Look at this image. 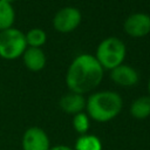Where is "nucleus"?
Instances as JSON below:
<instances>
[{
  "instance_id": "nucleus-12",
  "label": "nucleus",
  "mask_w": 150,
  "mask_h": 150,
  "mask_svg": "<svg viewBox=\"0 0 150 150\" xmlns=\"http://www.w3.org/2000/svg\"><path fill=\"white\" fill-rule=\"evenodd\" d=\"M74 149L75 150H102L103 145L98 136L87 132L77 137V139L75 141Z\"/></svg>"
},
{
  "instance_id": "nucleus-7",
  "label": "nucleus",
  "mask_w": 150,
  "mask_h": 150,
  "mask_svg": "<svg viewBox=\"0 0 150 150\" xmlns=\"http://www.w3.org/2000/svg\"><path fill=\"white\" fill-rule=\"evenodd\" d=\"M22 150H49L50 139L47 132L40 127H29L21 138Z\"/></svg>"
},
{
  "instance_id": "nucleus-16",
  "label": "nucleus",
  "mask_w": 150,
  "mask_h": 150,
  "mask_svg": "<svg viewBox=\"0 0 150 150\" xmlns=\"http://www.w3.org/2000/svg\"><path fill=\"white\" fill-rule=\"evenodd\" d=\"M49 150H75V149L67 145V144H56V145L50 146Z\"/></svg>"
},
{
  "instance_id": "nucleus-10",
  "label": "nucleus",
  "mask_w": 150,
  "mask_h": 150,
  "mask_svg": "<svg viewBox=\"0 0 150 150\" xmlns=\"http://www.w3.org/2000/svg\"><path fill=\"white\" fill-rule=\"evenodd\" d=\"M21 59H22L25 67L29 71H33V73L41 71L46 67V63H47V56L42 48L27 47Z\"/></svg>"
},
{
  "instance_id": "nucleus-2",
  "label": "nucleus",
  "mask_w": 150,
  "mask_h": 150,
  "mask_svg": "<svg viewBox=\"0 0 150 150\" xmlns=\"http://www.w3.org/2000/svg\"><path fill=\"white\" fill-rule=\"evenodd\" d=\"M123 109L122 96L114 90H95L86 102V112L91 121L107 123L115 120Z\"/></svg>"
},
{
  "instance_id": "nucleus-4",
  "label": "nucleus",
  "mask_w": 150,
  "mask_h": 150,
  "mask_svg": "<svg viewBox=\"0 0 150 150\" xmlns=\"http://www.w3.org/2000/svg\"><path fill=\"white\" fill-rule=\"evenodd\" d=\"M27 48L25 33L19 28L11 27L0 30V57L7 61L16 60L22 56Z\"/></svg>"
},
{
  "instance_id": "nucleus-13",
  "label": "nucleus",
  "mask_w": 150,
  "mask_h": 150,
  "mask_svg": "<svg viewBox=\"0 0 150 150\" xmlns=\"http://www.w3.org/2000/svg\"><path fill=\"white\" fill-rule=\"evenodd\" d=\"M27 47H34V48H42L47 42V33L45 29L34 27L30 28L25 33Z\"/></svg>"
},
{
  "instance_id": "nucleus-9",
  "label": "nucleus",
  "mask_w": 150,
  "mask_h": 150,
  "mask_svg": "<svg viewBox=\"0 0 150 150\" xmlns=\"http://www.w3.org/2000/svg\"><path fill=\"white\" fill-rule=\"evenodd\" d=\"M86 102L87 97L84 95L68 91L60 98L59 107L63 112L74 116L75 114L86 111Z\"/></svg>"
},
{
  "instance_id": "nucleus-8",
  "label": "nucleus",
  "mask_w": 150,
  "mask_h": 150,
  "mask_svg": "<svg viewBox=\"0 0 150 150\" xmlns=\"http://www.w3.org/2000/svg\"><path fill=\"white\" fill-rule=\"evenodd\" d=\"M109 76L115 84L124 88L134 87L139 81V74L136 68L125 63H122L116 68L111 69L109 71Z\"/></svg>"
},
{
  "instance_id": "nucleus-15",
  "label": "nucleus",
  "mask_w": 150,
  "mask_h": 150,
  "mask_svg": "<svg viewBox=\"0 0 150 150\" xmlns=\"http://www.w3.org/2000/svg\"><path fill=\"white\" fill-rule=\"evenodd\" d=\"M90 118L88 116V114L86 111H82V112H79V114H75L71 118V124H73V128L74 130L79 134V135H84L89 131V128H90Z\"/></svg>"
},
{
  "instance_id": "nucleus-3",
  "label": "nucleus",
  "mask_w": 150,
  "mask_h": 150,
  "mask_svg": "<svg viewBox=\"0 0 150 150\" xmlns=\"http://www.w3.org/2000/svg\"><path fill=\"white\" fill-rule=\"evenodd\" d=\"M94 56L104 70L110 71L124 63L127 57V46L122 39L117 36H108L97 45Z\"/></svg>"
},
{
  "instance_id": "nucleus-6",
  "label": "nucleus",
  "mask_w": 150,
  "mask_h": 150,
  "mask_svg": "<svg viewBox=\"0 0 150 150\" xmlns=\"http://www.w3.org/2000/svg\"><path fill=\"white\" fill-rule=\"evenodd\" d=\"M124 33L134 39L145 38L150 34V14L135 12L129 14L123 22Z\"/></svg>"
},
{
  "instance_id": "nucleus-18",
  "label": "nucleus",
  "mask_w": 150,
  "mask_h": 150,
  "mask_svg": "<svg viewBox=\"0 0 150 150\" xmlns=\"http://www.w3.org/2000/svg\"><path fill=\"white\" fill-rule=\"evenodd\" d=\"M148 91H149V96H150V77L148 80Z\"/></svg>"
},
{
  "instance_id": "nucleus-1",
  "label": "nucleus",
  "mask_w": 150,
  "mask_h": 150,
  "mask_svg": "<svg viewBox=\"0 0 150 150\" xmlns=\"http://www.w3.org/2000/svg\"><path fill=\"white\" fill-rule=\"evenodd\" d=\"M104 69L94 54L81 53L76 55L66 71V86L69 91L77 94H90L101 84Z\"/></svg>"
},
{
  "instance_id": "nucleus-5",
  "label": "nucleus",
  "mask_w": 150,
  "mask_h": 150,
  "mask_svg": "<svg viewBox=\"0 0 150 150\" xmlns=\"http://www.w3.org/2000/svg\"><path fill=\"white\" fill-rule=\"evenodd\" d=\"M82 21V13L77 7L64 6L53 16V28L61 34H68L79 28Z\"/></svg>"
},
{
  "instance_id": "nucleus-17",
  "label": "nucleus",
  "mask_w": 150,
  "mask_h": 150,
  "mask_svg": "<svg viewBox=\"0 0 150 150\" xmlns=\"http://www.w3.org/2000/svg\"><path fill=\"white\" fill-rule=\"evenodd\" d=\"M0 1H4V2H7V4H12V5H13V2H14L15 0H0Z\"/></svg>"
},
{
  "instance_id": "nucleus-14",
  "label": "nucleus",
  "mask_w": 150,
  "mask_h": 150,
  "mask_svg": "<svg viewBox=\"0 0 150 150\" xmlns=\"http://www.w3.org/2000/svg\"><path fill=\"white\" fill-rule=\"evenodd\" d=\"M15 22V9L12 4L0 1V30L14 27Z\"/></svg>"
},
{
  "instance_id": "nucleus-11",
  "label": "nucleus",
  "mask_w": 150,
  "mask_h": 150,
  "mask_svg": "<svg viewBox=\"0 0 150 150\" xmlns=\"http://www.w3.org/2000/svg\"><path fill=\"white\" fill-rule=\"evenodd\" d=\"M129 112L135 120H146L150 116V96L142 95L135 98L130 104Z\"/></svg>"
}]
</instances>
